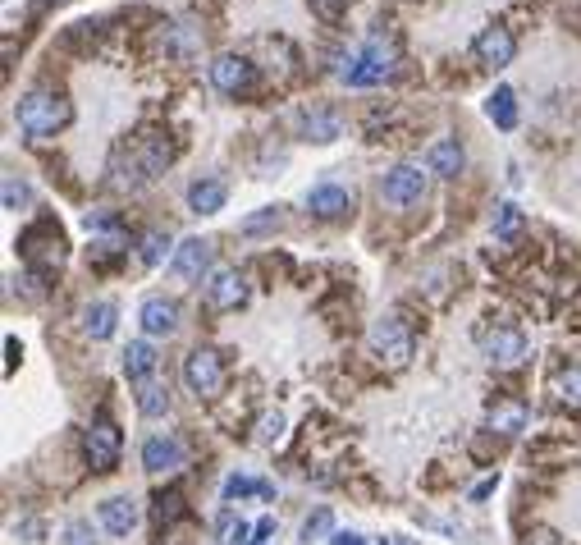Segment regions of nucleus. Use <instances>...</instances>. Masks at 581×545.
<instances>
[{"mask_svg":"<svg viewBox=\"0 0 581 545\" xmlns=\"http://www.w3.org/2000/svg\"><path fill=\"white\" fill-rule=\"evenodd\" d=\"M69 124V101L51 88H37L19 101V129L28 138H55Z\"/></svg>","mask_w":581,"mask_h":545,"instance_id":"nucleus-1","label":"nucleus"},{"mask_svg":"<svg viewBox=\"0 0 581 545\" xmlns=\"http://www.w3.org/2000/svg\"><path fill=\"white\" fill-rule=\"evenodd\" d=\"M394 60H399L394 46H389L385 37H371L357 55H348V65L339 69V78H344L348 88H376V83L394 78Z\"/></svg>","mask_w":581,"mask_h":545,"instance_id":"nucleus-2","label":"nucleus"},{"mask_svg":"<svg viewBox=\"0 0 581 545\" xmlns=\"http://www.w3.org/2000/svg\"><path fill=\"white\" fill-rule=\"evenodd\" d=\"M371 353H376L380 362H389V367H408V358H412V326L399 317V312H389V317H380V321H371Z\"/></svg>","mask_w":581,"mask_h":545,"instance_id":"nucleus-3","label":"nucleus"},{"mask_svg":"<svg viewBox=\"0 0 581 545\" xmlns=\"http://www.w3.org/2000/svg\"><path fill=\"white\" fill-rule=\"evenodd\" d=\"M183 381L197 399H216L220 385H225V358L216 349H193L183 358Z\"/></svg>","mask_w":581,"mask_h":545,"instance_id":"nucleus-4","label":"nucleus"},{"mask_svg":"<svg viewBox=\"0 0 581 545\" xmlns=\"http://www.w3.org/2000/svg\"><path fill=\"white\" fill-rule=\"evenodd\" d=\"M83 445H87V463L97 472H110L119 463V449H124V436H119V426L110 422L106 413L101 417H92V426H87V436H83Z\"/></svg>","mask_w":581,"mask_h":545,"instance_id":"nucleus-5","label":"nucleus"},{"mask_svg":"<svg viewBox=\"0 0 581 545\" xmlns=\"http://www.w3.org/2000/svg\"><path fill=\"white\" fill-rule=\"evenodd\" d=\"M527 335H522V330L517 326H490V330H481V353L490 362H495V367H517V362L527 358Z\"/></svg>","mask_w":581,"mask_h":545,"instance_id":"nucleus-6","label":"nucleus"},{"mask_svg":"<svg viewBox=\"0 0 581 545\" xmlns=\"http://www.w3.org/2000/svg\"><path fill=\"white\" fill-rule=\"evenodd\" d=\"M23 257L33 266H42V271H51V266L65 262V239H60V229L51 225V220H42V225H33L28 234L19 239Z\"/></svg>","mask_w":581,"mask_h":545,"instance_id":"nucleus-7","label":"nucleus"},{"mask_svg":"<svg viewBox=\"0 0 581 545\" xmlns=\"http://www.w3.org/2000/svg\"><path fill=\"white\" fill-rule=\"evenodd\" d=\"M380 197H385L389 207H417L421 197H426V175H421V165H394L380 184Z\"/></svg>","mask_w":581,"mask_h":545,"instance_id":"nucleus-8","label":"nucleus"},{"mask_svg":"<svg viewBox=\"0 0 581 545\" xmlns=\"http://www.w3.org/2000/svg\"><path fill=\"white\" fill-rule=\"evenodd\" d=\"M243 298H248L243 275H238L234 266H216L211 280H206V303L216 307V312H234V307H243Z\"/></svg>","mask_w":581,"mask_h":545,"instance_id":"nucleus-9","label":"nucleus"},{"mask_svg":"<svg viewBox=\"0 0 581 545\" xmlns=\"http://www.w3.org/2000/svg\"><path fill=\"white\" fill-rule=\"evenodd\" d=\"M211 83H216L220 92H229V97H238V92H248L252 83H257V69H252V60H243V55H216Z\"/></svg>","mask_w":581,"mask_h":545,"instance_id":"nucleus-10","label":"nucleus"},{"mask_svg":"<svg viewBox=\"0 0 581 545\" xmlns=\"http://www.w3.org/2000/svg\"><path fill=\"white\" fill-rule=\"evenodd\" d=\"M307 211H312L316 220H344L348 211H353V193L339 184H316L312 193H307Z\"/></svg>","mask_w":581,"mask_h":545,"instance_id":"nucleus-11","label":"nucleus"},{"mask_svg":"<svg viewBox=\"0 0 581 545\" xmlns=\"http://www.w3.org/2000/svg\"><path fill=\"white\" fill-rule=\"evenodd\" d=\"M513 55H517V42L508 28H485V33L476 37V60H481V65L504 69V65H513Z\"/></svg>","mask_w":581,"mask_h":545,"instance_id":"nucleus-12","label":"nucleus"},{"mask_svg":"<svg viewBox=\"0 0 581 545\" xmlns=\"http://www.w3.org/2000/svg\"><path fill=\"white\" fill-rule=\"evenodd\" d=\"M101 527H106L110 536H129L133 527H138V500H133V495H110V500L101 504Z\"/></svg>","mask_w":581,"mask_h":545,"instance_id":"nucleus-13","label":"nucleus"},{"mask_svg":"<svg viewBox=\"0 0 581 545\" xmlns=\"http://www.w3.org/2000/svg\"><path fill=\"white\" fill-rule=\"evenodd\" d=\"M142 468L147 472H174L183 468V445L174 436H151L142 445Z\"/></svg>","mask_w":581,"mask_h":545,"instance_id":"nucleus-14","label":"nucleus"},{"mask_svg":"<svg viewBox=\"0 0 581 545\" xmlns=\"http://www.w3.org/2000/svg\"><path fill=\"white\" fill-rule=\"evenodd\" d=\"M138 321H142V330H147L151 339H156V335H174V330H179V307H174L170 298H147V303H142V312H138Z\"/></svg>","mask_w":581,"mask_h":545,"instance_id":"nucleus-15","label":"nucleus"},{"mask_svg":"<svg viewBox=\"0 0 581 545\" xmlns=\"http://www.w3.org/2000/svg\"><path fill=\"white\" fill-rule=\"evenodd\" d=\"M206 266H211V243L206 239H183L179 248H174V275H179V280H197Z\"/></svg>","mask_w":581,"mask_h":545,"instance_id":"nucleus-16","label":"nucleus"},{"mask_svg":"<svg viewBox=\"0 0 581 545\" xmlns=\"http://www.w3.org/2000/svg\"><path fill=\"white\" fill-rule=\"evenodd\" d=\"M485 422H490V431H499V436H517V431L527 426V404H522V399H495L490 413H485Z\"/></svg>","mask_w":581,"mask_h":545,"instance_id":"nucleus-17","label":"nucleus"},{"mask_svg":"<svg viewBox=\"0 0 581 545\" xmlns=\"http://www.w3.org/2000/svg\"><path fill=\"white\" fill-rule=\"evenodd\" d=\"M115 317H119V307L110 303V298H97V303H87L83 312H78L83 335H92V339H110V335H115Z\"/></svg>","mask_w":581,"mask_h":545,"instance_id":"nucleus-18","label":"nucleus"},{"mask_svg":"<svg viewBox=\"0 0 581 545\" xmlns=\"http://www.w3.org/2000/svg\"><path fill=\"white\" fill-rule=\"evenodd\" d=\"M463 147H458V138H440L426 152V165H431V175H444V179H453V175H463Z\"/></svg>","mask_w":581,"mask_h":545,"instance_id":"nucleus-19","label":"nucleus"},{"mask_svg":"<svg viewBox=\"0 0 581 545\" xmlns=\"http://www.w3.org/2000/svg\"><path fill=\"white\" fill-rule=\"evenodd\" d=\"M229 188L220 184V179H197L193 188H188V207L197 211V216H216L220 207H225Z\"/></svg>","mask_w":581,"mask_h":545,"instance_id":"nucleus-20","label":"nucleus"},{"mask_svg":"<svg viewBox=\"0 0 581 545\" xmlns=\"http://www.w3.org/2000/svg\"><path fill=\"white\" fill-rule=\"evenodd\" d=\"M124 371H129L133 385L156 376V349H151V339H133L129 349H124Z\"/></svg>","mask_w":581,"mask_h":545,"instance_id":"nucleus-21","label":"nucleus"},{"mask_svg":"<svg viewBox=\"0 0 581 545\" xmlns=\"http://www.w3.org/2000/svg\"><path fill=\"white\" fill-rule=\"evenodd\" d=\"M165 408H170V390H165V381H156V376L138 381V413L142 417H161Z\"/></svg>","mask_w":581,"mask_h":545,"instance_id":"nucleus-22","label":"nucleus"},{"mask_svg":"<svg viewBox=\"0 0 581 545\" xmlns=\"http://www.w3.org/2000/svg\"><path fill=\"white\" fill-rule=\"evenodd\" d=\"M490 120L499 124V129H517V97H513V88H495V97H490Z\"/></svg>","mask_w":581,"mask_h":545,"instance_id":"nucleus-23","label":"nucleus"},{"mask_svg":"<svg viewBox=\"0 0 581 545\" xmlns=\"http://www.w3.org/2000/svg\"><path fill=\"white\" fill-rule=\"evenodd\" d=\"M243 495H275V486L270 481H257V477H229L225 481V500H243Z\"/></svg>","mask_w":581,"mask_h":545,"instance_id":"nucleus-24","label":"nucleus"},{"mask_svg":"<svg viewBox=\"0 0 581 545\" xmlns=\"http://www.w3.org/2000/svg\"><path fill=\"white\" fill-rule=\"evenodd\" d=\"M554 394H559L563 404L581 408V367H568V371H559V376H554Z\"/></svg>","mask_w":581,"mask_h":545,"instance_id":"nucleus-25","label":"nucleus"},{"mask_svg":"<svg viewBox=\"0 0 581 545\" xmlns=\"http://www.w3.org/2000/svg\"><path fill=\"white\" fill-rule=\"evenodd\" d=\"M280 440H284V413L270 408V413L257 417V445H280Z\"/></svg>","mask_w":581,"mask_h":545,"instance_id":"nucleus-26","label":"nucleus"},{"mask_svg":"<svg viewBox=\"0 0 581 545\" xmlns=\"http://www.w3.org/2000/svg\"><path fill=\"white\" fill-rule=\"evenodd\" d=\"M165 252H170V234H165V229H151L147 239H142V266H161L165 262Z\"/></svg>","mask_w":581,"mask_h":545,"instance_id":"nucleus-27","label":"nucleus"},{"mask_svg":"<svg viewBox=\"0 0 581 545\" xmlns=\"http://www.w3.org/2000/svg\"><path fill=\"white\" fill-rule=\"evenodd\" d=\"M522 234V211L513 207V202H504V207L495 211V239H517Z\"/></svg>","mask_w":581,"mask_h":545,"instance_id":"nucleus-28","label":"nucleus"},{"mask_svg":"<svg viewBox=\"0 0 581 545\" xmlns=\"http://www.w3.org/2000/svg\"><path fill=\"white\" fill-rule=\"evenodd\" d=\"M252 527L243 523V518H234V513H220V545H248Z\"/></svg>","mask_w":581,"mask_h":545,"instance_id":"nucleus-29","label":"nucleus"},{"mask_svg":"<svg viewBox=\"0 0 581 545\" xmlns=\"http://www.w3.org/2000/svg\"><path fill=\"white\" fill-rule=\"evenodd\" d=\"M302 129L312 133L316 142H330V138H339V120H334V115H302Z\"/></svg>","mask_w":581,"mask_h":545,"instance_id":"nucleus-30","label":"nucleus"},{"mask_svg":"<svg viewBox=\"0 0 581 545\" xmlns=\"http://www.w3.org/2000/svg\"><path fill=\"white\" fill-rule=\"evenodd\" d=\"M28 202H33V188L23 184L19 175H10V179H5V211H23V207H28Z\"/></svg>","mask_w":581,"mask_h":545,"instance_id":"nucleus-31","label":"nucleus"},{"mask_svg":"<svg viewBox=\"0 0 581 545\" xmlns=\"http://www.w3.org/2000/svg\"><path fill=\"white\" fill-rule=\"evenodd\" d=\"M321 536H334V518L330 513H312L307 523H302V541H321Z\"/></svg>","mask_w":581,"mask_h":545,"instance_id":"nucleus-32","label":"nucleus"},{"mask_svg":"<svg viewBox=\"0 0 581 545\" xmlns=\"http://www.w3.org/2000/svg\"><path fill=\"white\" fill-rule=\"evenodd\" d=\"M179 504H183V495L179 491H170V495H161V500H156V523H170V518H179Z\"/></svg>","mask_w":581,"mask_h":545,"instance_id":"nucleus-33","label":"nucleus"},{"mask_svg":"<svg viewBox=\"0 0 581 545\" xmlns=\"http://www.w3.org/2000/svg\"><path fill=\"white\" fill-rule=\"evenodd\" d=\"M69 545H97V541H92V527H87L83 518H74V523H69Z\"/></svg>","mask_w":581,"mask_h":545,"instance_id":"nucleus-34","label":"nucleus"},{"mask_svg":"<svg viewBox=\"0 0 581 545\" xmlns=\"http://www.w3.org/2000/svg\"><path fill=\"white\" fill-rule=\"evenodd\" d=\"M270 532H275V518H261V523L252 527V545H266Z\"/></svg>","mask_w":581,"mask_h":545,"instance_id":"nucleus-35","label":"nucleus"},{"mask_svg":"<svg viewBox=\"0 0 581 545\" xmlns=\"http://www.w3.org/2000/svg\"><path fill=\"white\" fill-rule=\"evenodd\" d=\"M330 545H366V541H362L357 532H334V536H330Z\"/></svg>","mask_w":581,"mask_h":545,"instance_id":"nucleus-36","label":"nucleus"},{"mask_svg":"<svg viewBox=\"0 0 581 545\" xmlns=\"http://www.w3.org/2000/svg\"><path fill=\"white\" fill-rule=\"evenodd\" d=\"M495 481H499V477H490V481H481V486H476V491H472V500H485V495H490V491H495Z\"/></svg>","mask_w":581,"mask_h":545,"instance_id":"nucleus-37","label":"nucleus"}]
</instances>
